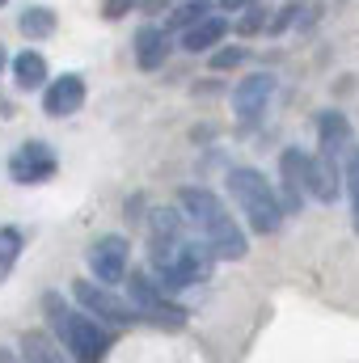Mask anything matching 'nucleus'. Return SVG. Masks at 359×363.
Returning <instances> with one entry per match:
<instances>
[{
    "mask_svg": "<svg viewBox=\"0 0 359 363\" xmlns=\"http://www.w3.org/2000/svg\"><path fill=\"white\" fill-rule=\"evenodd\" d=\"M178 207L182 216L203 233V241L216 250V258H228V262H237V258H245V233L237 228V220L224 211V203L211 194V190H203V186H182L178 190Z\"/></svg>",
    "mask_w": 359,
    "mask_h": 363,
    "instance_id": "nucleus-1",
    "label": "nucleus"
},
{
    "mask_svg": "<svg viewBox=\"0 0 359 363\" xmlns=\"http://www.w3.org/2000/svg\"><path fill=\"white\" fill-rule=\"evenodd\" d=\"M43 304H47V317H51L55 338L72 351V359H101L110 351V330H101L93 313H77V308H68L55 296H47Z\"/></svg>",
    "mask_w": 359,
    "mask_h": 363,
    "instance_id": "nucleus-2",
    "label": "nucleus"
},
{
    "mask_svg": "<svg viewBox=\"0 0 359 363\" xmlns=\"http://www.w3.org/2000/svg\"><path fill=\"white\" fill-rule=\"evenodd\" d=\"M228 194L245 211L254 233H275L283 224V199L270 190V182L258 169H233L228 174Z\"/></svg>",
    "mask_w": 359,
    "mask_h": 363,
    "instance_id": "nucleus-3",
    "label": "nucleus"
},
{
    "mask_svg": "<svg viewBox=\"0 0 359 363\" xmlns=\"http://www.w3.org/2000/svg\"><path fill=\"white\" fill-rule=\"evenodd\" d=\"M127 296H131L136 313H148L157 325H165V330H182V325H186V308L174 304V300H165V291H161L157 279L131 274V279H127Z\"/></svg>",
    "mask_w": 359,
    "mask_h": 363,
    "instance_id": "nucleus-4",
    "label": "nucleus"
},
{
    "mask_svg": "<svg viewBox=\"0 0 359 363\" xmlns=\"http://www.w3.org/2000/svg\"><path fill=\"white\" fill-rule=\"evenodd\" d=\"M72 296H77V304H81L85 313H93L97 321H110V325H127V321H131L127 300H118L114 291H106V283H101V279H97V283L77 279V283H72Z\"/></svg>",
    "mask_w": 359,
    "mask_h": 363,
    "instance_id": "nucleus-5",
    "label": "nucleus"
},
{
    "mask_svg": "<svg viewBox=\"0 0 359 363\" xmlns=\"http://www.w3.org/2000/svg\"><path fill=\"white\" fill-rule=\"evenodd\" d=\"M55 152L43 144V140H30V144H21L17 152H13V161H9V174L13 182H21V186H34V182H47L55 174Z\"/></svg>",
    "mask_w": 359,
    "mask_h": 363,
    "instance_id": "nucleus-6",
    "label": "nucleus"
},
{
    "mask_svg": "<svg viewBox=\"0 0 359 363\" xmlns=\"http://www.w3.org/2000/svg\"><path fill=\"white\" fill-rule=\"evenodd\" d=\"M127 254H131V245H127L123 237H101V241H93L89 245L93 279H101L106 287H110V283H123V274H127Z\"/></svg>",
    "mask_w": 359,
    "mask_h": 363,
    "instance_id": "nucleus-7",
    "label": "nucleus"
},
{
    "mask_svg": "<svg viewBox=\"0 0 359 363\" xmlns=\"http://www.w3.org/2000/svg\"><path fill=\"white\" fill-rule=\"evenodd\" d=\"M85 106V81L77 77V72H64L60 81H51L47 93H43V110L51 114V118H68V114H77Z\"/></svg>",
    "mask_w": 359,
    "mask_h": 363,
    "instance_id": "nucleus-8",
    "label": "nucleus"
},
{
    "mask_svg": "<svg viewBox=\"0 0 359 363\" xmlns=\"http://www.w3.org/2000/svg\"><path fill=\"white\" fill-rule=\"evenodd\" d=\"M304 186L317 203H334L338 199V157H330V152L304 157Z\"/></svg>",
    "mask_w": 359,
    "mask_h": 363,
    "instance_id": "nucleus-9",
    "label": "nucleus"
},
{
    "mask_svg": "<svg viewBox=\"0 0 359 363\" xmlns=\"http://www.w3.org/2000/svg\"><path fill=\"white\" fill-rule=\"evenodd\" d=\"M270 89H275V81H270L267 72H254V77H245V81L233 89V110H237V118H241V123H254V118L267 110Z\"/></svg>",
    "mask_w": 359,
    "mask_h": 363,
    "instance_id": "nucleus-10",
    "label": "nucleus"
},
{
    "mask_svg": "<svg viewBox=\"0 0 359 363\" xmlns=\"http://www.w3.org/2000/svg\"><path fill=\"white\" fill-rule=\"evenodd\" d=\"M304 157H309V152H300V148H287V152L279 157V174H283V211H300V203H304V194H309V186H304Z\"/></svg>",
    "mask_w": 359,
    "mask_h": 363,
    "instance_id": "nucleus-11",
    "label": "nucleus"
},
{
    "mask_svg": "<svg viewBox=\"0 0 359 363\" xmlns=\"http://www.w3.org/2000/svg\"><path fill=\"white\" fill-rule=\"evenodd\" d=\"M170 60V34L161 26H140L136 30V64L144 72H157Z\"/></svg>",
    "mask_w": 359,
    "mask_h": 363,
    "instance_id": "nucleus-12",
    "label": "nucleus"
},
{
    "mask_svg": "<svg viewBox=\"0 0 359 363\" xmlns=\"http://www.w3.org/2000/svg\"><path fill=\"white\" fill-rule=\"evenodd\" d=\"M224 34H228V21L207 13V17H199L194 26H186V30H182V47H186V51H211Z\"/></svg>",
    "mask_w": 359,
    "mask_h": 363,
    "instance_id": "nucleus-13",
    "label": "nucleus"
},
{
    "mask_svg": "<svg viewBox=\"0 0 359 363\" xmlns=\"http://www.w3.org/2000/svg\"><path fill=\"white\" fill-rule=\"evenodd\" d=\"M317 135H321V152H330V157L351 152V127H347V118L338 110H326L317 118Z\"/></svg>",
    "mask_w": 359,
    "mask_h": 363,
    "instance_id": "nucleus-14",
    "label": "nucleus"
},
{
    "mask_svg": "<svg viewBox=\"0 0 359 363\" xmlns=\"http://www.w3.org/2000/svg\"><path fill=\"white\" fill-rule=\"evenodd\" d=\"M13 81H17V89H43V81H47V60H43L38 51H21V55L13 60Z\"/></svg>",
    "mask_w": 359,
    "mask_h": 363,
    "instance_id": "nucleus-15",
    "label": "nucleus"
},
{
    "mask_svg": "<svg viewBox=\"0 0 359 363\" xmlns=\"http://www.w3.org/2000/svg\"><path fill=\"white\" fill-rule=\"evenodd\" d=\"M17 26H21V34H26V38H47V34L55 30V13H51L47 4H34V9H26V13H21V21H17Z\"/></svg>",
    "mask_w": 359,
    "mask_h": 363,
    "instance_id": "nucleus-16",
    "label": "nucleus"
},
{
    "mask_svg": "<svg viewBox=\"0 0 359 363\" xmlns=\"http://www.w3.org/2000/svg\"><path fill=\"white\" fill-rule=\"evenodd\" d=\"M17 254H21V228L4 224V228H0V283L9 279L13 262H17Z\"/></svg>",
    "mask_w": 359,
    "mask_h": 363,
    "instance_id": "nucleus-17",
    "label": "nucleus"
},
{
    "mask_svg": "<svg viewBox=\"0 0 359 363\" xmlns=\"http://www.w3.org/2000/svg\"><path fill=\"white\" fill-rule=\"evenodd\" d=\"M199 17H207V4H203V0H186V4H182L178 13L170 17V21H174V26H182V30H186V26H194Z\"/></svg>",
    "mask_w": 359,
    "mask_h": 363,
    "instance_id": "nucleus-18",
    "label": "nucleus"
},
{
    "mask_svg": "<svg viewBox=\"0 0 359 363\" xmlns=\"http://www.w3.org/2000/svg\"><path fill=\"white\" fill-rule=\"evenodd\" d=\"M347 186H351V211H355V233H359V152L347 157Z\"/></svg>",
    "mask_w": 359,
    "mask_h": 363,
    "instance_id": "nucleus-19",
    "label": "nucleus"
},
{
    "mask_svg": "<svg viewBox=\"0 0 359 363\" xmlns=\"http://www.w3.org/2000/svg\"><path fill=\"white\" fill-rule=\"evenodd\" d=\"M241 60H245V51H241V47H224V51H216V55H211V68H216V72H224V68H237Z\"/></svg>",
    "mask_w": 359,
    "mask_h": 363,
    "instance_id": "nucleus-20",
    "label": "nucleus"
},
{
    "mask_svg": "<svg viewBox=\"0 0 359 363\" xmlns=\"http://www.w3.org/2000/svg\"><path fill=\"white\" fill-rule=\"evenodd\" d=\"M43 347H47V342H43L38 334L26 338V355H30V359H55V351H43Z\"/></svg>",
    "mask_w": 359,
    "mask_h": 363,
    "instance_id": "nucleus-21",
    "label": "nucleus"
},
{
    "mask_svg": "<svg viewBox=\"0 0 359 363\" xmlns=\"http://www.w3.org/2000/svg\"><path fill=\"white\" fill-rule=\"evenodd\" d=\"M127 4H131V0H110V4H106V17H123Z\"/></svg>",
    "mask_w": 359,
    "mask_h": 363,
    "instance_id": "nucleus-22",
    "label": "nucleus"
},
{
    "mask_svg": "<svg viewBox=\"0 0 359 363\" xmlns=\"http://www.w3.org/2000/svg\"><path fill=\"white\" fill-rule=\"evenodd\" d=\"M245 4H254V0H220V9H245Z\"/></svg>",
    "mask_w": 359,
    "mask_h": 363,
    "instance_id": "nucleus-23",
    "label": "nucleus"
},
{
    "mask_svg": "<svg viewBox=\"0 0 359 363\" xmlns=\"http://www.w3.org/2000/svg\"><path fill=\"white\" fill-rule=\"evenodd\" d=\"M0 68H4V47H0Z\"/></svg>",
    "mask_w": 359,
    "mask_h": 363,
    "instance_id": "nucleus-24",
    "label": "nucleus"
},
{
    "mask_svg": "<svg viewBox=\"0 0 359 363\" xmlns=\"http://www.w3.org/2000/svg\"><path fill=\"white\" fill-rule=\"evenodd\" d=\"M0 4H9V0H0Z\"/></svg>",
    "mask_w": 359,
    "mask_h": 363,
    "instance_id": "nucleus-25",
    "label": "nucleus"
}]
</instances>
